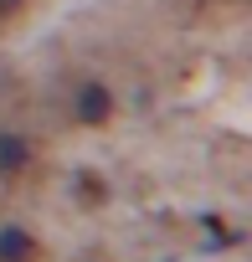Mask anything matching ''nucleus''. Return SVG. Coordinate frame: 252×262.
Returning a JSON list of instances; mask_svg holds the SVG:
<instances>
[{
  "mask_svg": "<svg viewBox=\"0 0 252 262\" xmlns=\"http://www.w3.org/2000/svg\"><path fill=\"white\" fill-rule=\"evenodd\" d=\"M0 257H6V262H26L31 257V236L16 231V226H6V231H0Z\"/></svg>",
  "mask_w": 252,
  "mask_h": 262,
  "instance_id": "1",
  "label": "nucleus"
},
{
  "mask_svg": "<svg viewBox=\"0 0 252 262\" xmlns=\"http://www.w3.org/2000/svg\"><path fill=\"white\" fill-rule=\"evenodd\" d=\"M77 113L93 118V123L108 118V93H103V88H82V93H77Z\"/></svg>",
  "mask_w": 252,
  "mask_h": 262,
  "instance_id": "2",
  "label": "nucleus"
},
{
  "mask_svg": "<svg viewBox=\"0 0 252 262\" xmlns=\"http://www.w3.org/2000/svg\"><path fill=\"white\" fill-rule=\"evenodd\" d=\"M21 165H26L21 139H0V170H21Z\"/></svg>",
  "mask_w": 252,
  "mask_h": 262,
  "instance_id": "3",
  "label": "nucleus"
},
{
  "mask_svg": "<svg viewBox=\"0 0 252 262\" xmlns=\"http://www.w3.org/2000/svg\"><path fill=\"white\" fill-rule=\"evenodd\" d=\"M16 6H21V0H0V16H11V11H16Z\"/></svg>",
  "mask_w": 252,
  "mask_h": 262,
  "instance_id": "4",
  "label": "nucleus"
}]
</instances>
